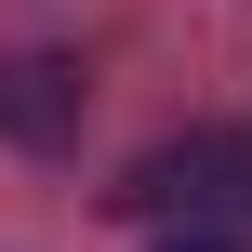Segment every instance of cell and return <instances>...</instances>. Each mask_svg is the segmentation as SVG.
<instances>
[{"instance_id":"cell-1","label":"cell","mask_w":252,"mask_h":252,"mask_svg":"<svg viewBox=\"0 0 252 252\" xmlns=\"http://www.w3.org/2000/svg\"><path fill=\"white\" fill-rule=\"evenodd\" d=\"M120 213L186 226V239L239 226V213H252V133H173V146H146V159L120 173Z\"/></svg>"},{"instance_id":"cell-2","label":"cell","mask_w":252,"mask_h":252,"mask_svg":"<svg viewBox=\"0 0 252 252\" xmlns=\"http://www.w3.org/2000/svg\"><path fill=\"white\" fill-rule=\"evenodd\" d=\"M66 120H80V66H66V53H13V66H0V133L53 146Z\"/></svg>"},{"instance_id":"cell-3","label":"cell","mask_w":252,"mask_h":252,"mask_svg":"<svg viewBox=\"0 0 252 252\" xmlns=\"http://www.w3.org/2000/svg\"><path fill=\"white\" fill-rule=\"evenodd\" d=\"M159 252H239V239H159Z\"/></svg>"}]
</instances>
